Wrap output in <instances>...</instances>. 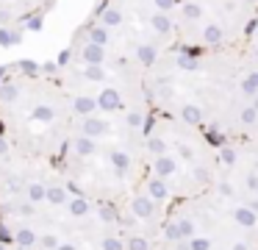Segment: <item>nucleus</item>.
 Segmentation results:
<instances>
[{"mask_svg": "<svg viewBox=\"0 0 258 250\" xmlns=\"http://www.w3.org/2000/svg\"><path fill=\"white\" fill-rule=\"evenodd\" d=\"M97 106H100L103 111H119L125 106V100H122V94H119V89L103 86L100 94H97Z\"/></svg>", "mask_w": 258, "mask_h": 250, "instance_id": "nucleus-1", "label": "nucleus"}, {"mask_svg": "<svg viewBox=\"0 0 258 250\" xmlns=\"http://www.w3.org/2000/svg\"><path fill=\"white\" fill-rule=\"evenodd\" d=\"M81 61L84 64H103L106 61V44H97L92 39H86V44L81 47Z\"/></svg>", "mask_w": 258, "mask_h": 250, "instance_id": "nucleus-2", "label": "nucleus"}, {"mask_svg": "<svg viewBox=\"0 0 258 250\" xmlns=\"http://www.w3.org/2000/svg\"><path fill=\"white\" fill-rule=\"evenodd\" d=\"M131 211H134L139 220H150L153 211H156V200H153L150 194H136V197L131 200Z\"/></svg>", "mask_w": 258, "mask_h": 250, "instance_id": "nucleus-3", "label": "nucleus"}, {"mask_svg": "<svg viewBox=\"0 0 258 250\" xmlns=\"http://www.w3.org/2000/svg\"><path fill=\"white\" fill-rule=\"evenodd\" d=\"M136 61L142 67H153L158 61V44L156 42H139L136 44Z\"/></svg>", "mask_w": 258, "mask_h": 250, "instance_id": "nucleus-4", "label": "nucleus"}, {"mask_svg": "<svg viewBox=\"0 0 258 250\" xmlns=\"http://www.w3.org/2000/svg\"><path fill=\"white\" fill-rule=\"evenodd\" d=\"M73 109H75V114H81V117H92L100 106H97V97H92V94H75Z\"/></svg>", "mask_w": 258, "mask_h": 250, "instance_id": "nucleus-5", "label": "nucleus"}, {"mask_svg": "<svg viewBox=\"0 0 258 250\" xmlns=\"http://www.w3.org/2000/svg\"><path fill=\"white\" fill-rule=\"evenodd\" d=\"M73 150H75V156L86 159V156L97 153V139H95V136H86V133H81V136L73 139Z\"/></svg>", "mask_w": 258, "mask_h": 250, "instance_id": "nucleus-6", "label": "nucleus"}, {"mask_svg": "<svg viewBox=\"0 0 258 250\" xmlns=\"http://www.w3.org/2000/svg\"><path fill=\"white\" fill-rule=\"evenodd\" d=\"M230 217H233L241 228H255V222H258V211L250 209V206H236Z\"/></svg>", "mask_w": 258, "mask_h": 250, "instance_id": "nucleus-7", "label": "nucleus"}, {"mask_svg": "<svg viewBox=\"0 0 258 250\" xmlns=\"http://www.w3.org/2000/svg\"><path fill=\"white\" fill-rule=\"evenodd\" d=\"M175 172H178V161H175L172 156H169V153L156 156V175L169 178V175H175Z\"/></svg>", "mask_w": 258, "mask_h": 250, "instance_id": "nucleus-8", "label": "nucleus"}, {"mask_svg": "<svg viewBox=\"0 0 258 250\" xmlns=\"http://www.w3.org/2000/svg\"><path fill=\"white\" fill-rule=\"evenodd\" d=\"M147 194H150L153 200H167L169 197V186H167V178L156 175L150 183H147Z\"/></svg>", "mask_w": 258, "mask_h": 250, "instance_id": "nucleus-9", "label": "nucleus"}, {"mask_svg": "<svg viewBox=\"0 0 258 250\" xmlns=\"http://www.w3.org/2000/svg\"><path fill=\"white\" fill-rule=\"evenodd\" d=\"M106 131H108V125H106L103 120H97L95 114H92V117H84V133H86V136H95V139H100Z\"/></svg>", "mask_w": 258, "mask_h": 250, "instance_id": "nucleus-10", "label": "nucleus"}, {"mask_svg": "<svg viewBox=\"0 0 258 250\" xmlns=\"http://www.w3.org/2000/svg\"><path fill=\"white\" fill-rule=\"evenodd\" d=\"M108 159H111L117 175H125V172L131 170V156L125 153V150H111V153H108Z\"/></svg>", "mask_w": 258, "mask_h": 250, "instance_id": "nucleus-11", "label": "nucleus"}, {"mask_svg": "<svg viewBox=\"0 0 258 250\" xmlns=\"http://www.w3.org/2000/svg\"><path fill=\"white\" fill-rule=\"evenodd\" d=\"M180 120L189 122V125H200L203 122V109L195 106V103H186L183 109H180Z\"/></svg>", "mask_w": 258, "mask_h": 250, "instance_id": "nucleus-12", "label": "nucleus"}, {"mask_svg": "<svg viewBox=\"0 0 258 250\" xmlns=\"http://www.w3.org/2000/svg\"><path fill=\"white\" fill-rule=\"evenodd\" d=\"M241 94H247V97H255L258 94V70H252V72H247L244 78H241Z\"/></svg>", "mask_w": 258, "mask_h": 250, "instance_id": "nucleus-13", "label": "nucleus"}, {"mask_svg": "<svg viewBox=\"0 0 258 250\" xmlns=\"http://www.w3.org/2000/svg\"><path fill=\"white\" fill-rule=\"evenodd\" d=\"M25 197L31 200V203H42V200H47V186L45 183H28L25 186Z\"/></svg>", "mask_w": 258, "mask_h": 250, "instance_id": "nucleus-14", "label": "nucleus"}, {"mask_svg": "<svg viewBox=\"0 0 258 250\" xmlns=\"http://www.w3.org/2000/svg\"><path fill=\"white\" fill-rule=\"evenodd\" d=\"M17 97H20V86L14 81H3V83H0V100H3V103H14Z\"/></svg>", "mask_w": 258, "mask_h": 250, "instance_id": "nucleus-15", "label": "nucleus"}, {"mask_svg": "<svg viewBox=\"0 0 258 250\" xmlns=\"http://www.w3.org/2000/svg\"><path fill=\"white\" fill-rule=\"evenodd\" d=\"M84 78L92 83H103L106 81V70H103V64H84Z\"/></svg>", "mask_w": 258, "mask_h": 250, "instance_id": "nucleus-16", "label": "nucleus"}, {"mask_svg": "<svg viewBox=\"0 0 258 250\" xmlns=\"http://www.w3.org/2000/svg\"><path fill=\"white\" fill-rule=\"evenodd\" d=\"M175 64H178L180 70L195 72L197 67H200V59H197V56H191V53H178V56H175Z\"/></svg>", "mask_w": 258, "mask_h": 250, "instance_id": "nucleus-17", "label": "nucleus"}, {"mask_svg": "<svg viewBox=\"0 0 258 250\" xmlns=\"http://www.w3.org/2000/svg\"><path fill=\"white\" fill-rule=\"evenodd\" d=\"M14 239H17V244H20V247H31V244H36V242H39V236H36V233L31 231V228H20V231L14 233Z\"/></svg>", "mask_w": 258, "mask_h": 250, "instance_id": "nucleus-18", "label": "nucleus"}, {"mask_svg": "<svg viewBox=\"0 0 258 250\" xmlns=\"http://www.w3.org/2000/svg\"><path fill=\"white\" fill-rule=\"evenodd\" d=\"M31 117H34L36 122H53V117H56V109H53V106H36L34 111H31Z\"/></svg>", "mask_w": 258, "mask_h": 250, "instance_id": "nucleus-19", "label": "nucleus"}, {"mask_svg": "<svg viewBox=\"0 0 258 250\" xmlns=\"http://www.w3.org/2000/svg\"><path fill=\"white\" fill-rule=\"evenodd\" d=\"M47 203H53V206L70 203V200H67V189H61V186H47Z\"/></svg>", "mask_w": 258, "mask_h": 250, "instance_id": "nucleus-20", "label": "nucleus"}, {"mask_svg": "<svg viewBox=\"0 0 258 250\" xmlns=\"http://www.w3.org/2000/svg\"><path fill=\"white\" fill-rule=\"evenodd\" d=\"M164 239H167V242H180V239H183L178 220H172V222H167V225H164Z\"/></svg>", "mask_w": 258, "mask_h": 250, "instance_id": "nucleus-21", "label": "nucleus"}, {"mask_svg": "<svg viewBox=\"0 0 258 250\" xmlns=\"http://www.w3.org/2000/svg\"><path fill=\"white\" fill-rule=\"evenodd\" d=\"M70 214L73 217H86L89 214V203H86L84 197H73L70 200Z\"/></svg>", "mask_w": 258, "mask_h": 250, "instance_id": "nucleus-22", "label": "nucleus"}, {"mask_svg": "<svg viewBox=\"0 0 258 250\" xmlns=\"http://www.w3.org/2000/svg\"><path fill=\"white\" fill-rule=\"evenodd\" d=\"M147 150H150L153 156H164L167 153V142H164L161 136H150L147 139Z\"/></svg>", "mask_w": 258, "mask_h": 250, "instance_id": "nucleus-23", "label": "nucleus"}, {"mask_svg": "<svg viewBox=\"0 0 258 250\" xmlns=\"http://www.w3.org/2000/svg\"><path fill=\"white\" fill-rule=\"evenodd\" d=\"M97 217H100L103 222H114V220H119L117 209H114V206H106V203L97 206Z\"/></svg>", "mask_w": 258, "mask_h": 250, "instance_id": "nucleus-24", "label": "nucleus"}, {"mask_svg": "<svg viewBox=\"0 0 258 250\" xmlns=\"http://www.w3.org/2000/svg\"><path fill=\"white\" fill-rule=\"evenodd\" d=\"M125 122H128V128H134V131H139L142 125H145V111H128V117H125Z\"/></svg>", "mask_w": 258, "mask_h": 250, "instance_id": "nucleus-25", "label": "nucleus"}, {"mask_svg": "<svg viewBox=\"0 0 258 250\" xmlns=\"http://www.w3.org/2000/svg\"><path fill=\"white\" fill-rule=\"evenodd\" d=\"M241 122H244V125H255V122H258V109H255V106H244V109H241Z\"/></svg>", "mask_w": 258, "mask_h": 250, "instance_id": "nucleus-26", "label": "nucleus"}, {"mask_svg": "<svg viewBox=\"0 0 258 250\" xmlns=\"http://www.w3.org/2000/svg\"><path fill=\"white\" fill-rule=\"evenodd\" d=\"M128 250H150V242H147L145 236H139V233H134V236H128Z\"/></svg>", "mask_w": 258, "mask_h": 250, "instance_id": "nucleus-27", "label": "nucleus"}, {"mask_svg": "<svg viewBox=\"0 0 258 250\" xmlns=\"http://www.w3.org/2000/svg\"><path fill=\"white\" fill-rule=\"evenodd\" d=\"M103 250H128V244L119 236H103Z\"/></svg>", "mask_w": 258, "mask_h": 250, "instance_id": "nucleus-28", "label": "nucleus"}, {"mask_svg": "<svg viewBox=\"0 0 258 250\" xmlns=\"http://www.w3.org/2000/svg\"><path fill=\"white\" fill-rule=\"evenodd\" d=\"M178 225H180L183 239H191V236H195V220H189V217H178Z\"/></svg>", "mask_w": 258, "mask_h": 250, "instance_id": "nucleus-29", "label": "nucleus"}, {"mask_svg": "<svg viewBox=\"0 0 258 250\" xmlns=\"http://www.w3.org/2000/svg\"><path fill=\"white\" fill-rule=\"evenodd\" d=\"M58 244H61V242H58L56 233H45V236H39V247L42 250H56Z\"/></svg>", "mask_w": 258, "mask_h": 250, "instance_id": "nucleus-30", "label": "nucleus"}, {"mask_svg": "<svg viewBox=\"0 0 258 250\" xmlns=\"http://www.w3.org/2000/svg\"><path fill=\"white\" fill-rule=\"evenodd\" d=\"M189 247L191 250H211V239H208V236H191L189 239Z\"/></svg>", "mask_w": 258, "mask_h": 250, "instance_id": "nucleus-31", "label": "nucleus"}, {"mask_svg": "<svg viewBox=\"0 0 258 250\" xmlns=\"http://www.w3.org/2000/svg\"><path fill=\"white\" fill-rule=\"evenodd\" d=\"M191 178H195L197 183H208V181H211V172H208V167H200V164H197L195 170H191Z\"/></svg>", "mask_w": 258, "mask_h": 250, "instance_id": "nucleus-32", "label": "nucleus"}, {"mask_svg": "<svg viewBox=\"0 0 258 250\" xmlns=\"http://www.w3.org/2000/svg\"><path fill=\"white\" fill-rule=\"evenodd\" d=\"M219 161H222L225 167H233L236 164V150L233 147H222L219 150Z\"/></svg>", "mask_w": 258, "mask_h": 250, "instance_id": "nucleus-33", "label": "nucleus"}, {"mask_svg": "<svg viewBox=\"0 0 258 250\" xmlns=\"http://www.w3.org/2000/svg\"><path fill=\"white\" fill-rule=\"evenodd\" d=\"M217 192L222 194V197H233V194H236V186H233L230 181H219V183H217Z\"/></svg>", "mask_w": 258, "mask_h": 250, "instance_id": "nucleus-34", "label": "nucleus"}, {"mask_svg": "<svg viewBox=\"0 0 258 250\" xmlns=\"http://www.w3.org/2000/svg\"><path fill=\"white\" fill-rule=\"evenodd\" d=\"M20 70H23L25 75H36V72H39V64H36V61H23Z\"/></svg>", "mask_w": 258, "mask_h": 250, "instance_id": "nucleus-35", "label": "nucleus"}, {"mask_svg": "<svg viewBox=\"0 0 258 250\" xmlns=\"http://www.w3.org/2000/svg\"><path fill=\"white\" fill-rule=\"evenodd\" d=\"M178 156H180L183 161H195V150H191L189 144H180V147H178Z\"/></svg>", "mask_w": 258, "mask_h": 250, "instance_id": "nucleus-36", "label": "nucleus"}, {"mask_svg": "<svg viewBox=\"0 0 258 250\" xmlns=\"http://www.w3.org/2000/svg\"><path fill=\"white\" fill-rule=\"evenodd\" d=\"M244 183H247V189H250L252 194L258 192V175H255V172H247V181Z\"/></svg>", "mask_w": 258, "mask_h": 250, "instance_id": "nucleus-37", "label": "nucleus"}, {"mask_svg": "<svg viewBox=\"0 0 258 250\" xmlns=\"http://www.w3.org/2000/svg\"><path fill=\"white\" fill-rule=\"evenodd\" d=\"M31 211H34V203H31V200H28V203H23V206H20V214H25V217H28Z\"/></svg>", "mask_w": 258, "mask_h": 250, "instance_id": "nucleus-38", "label": "nucleus"}, {"mask_svg": "<svg viewBox=\"0 0 258 250\" xmlns=\"http://www.w3.org/2000/svg\"><path fill=\"white\" fill-rule=\"evenodd\" d=\"M56 250H78V244H75V242H61Z\"/></svg>", "mask_w": 258, "mask_h": 250, "instance_id": "nucleus-39", "label": "nucleus"}, {"mask_svg": "<svg viewBox=\"0 0 258 250\" xmlns=\"http://www.w3.org/2000/svg\"><path fill=\"white\" fill-rule=\"evenodd\" d=\"M56 61H47V64H42V72H56Z\"/></svg>", "mask_w": 258, "mask_h": 250, "instance_id": "nucleus-40", "label": "nucleus"}, {"mask_svg": "<svg viewBox=\"0 0 258 250\" xmlns=\"http://www.w3.org/2000/svg\"><path fill=\"white\" fill-rule=\"evenodd\" d=\"M136 220H139V217L134 214V217H128V220H122V225H125V228H134V225H136Z\"/></svg>", "mask_w": 258, "mask_h": 250, "instance_id": "nucleus-41", "label": "nucleus"}, {"mask_svg": "<svg viewBox=\"0 0 258 250\" xmlns=\"http://www.w3.org/2000/svg\"><path fill=\"white\" fill-rule=\"evenodd\" d=\"M6 153H9V142L0 136V156H6Z\"/></svg>", "mask_w": 258, "mask_h": 250, "instance_id": "nucleus-42", "label": "nucleus"}, {"mask_svg": "<svg viewBox=\"0 0 258 250\" xmlns=\"http://www.w3.org/2000/svg\"><path fill=\"white\" fill-rule=\"evenodd\" d=\"M233 250H250V247H247L244 242H236V244H233Z\"/></svg>", "mask_w": 258, "mask_h": 250, "instance_id": "nucleus-43", "label": "nucleus"}, {"mask_svg": "<svg viewBox=\"0 0 258 250\" xmlns=\"http://www.w3.org/2000/svg\"><path fill=\"white\" fill-rule=\"evenodd\" d=\"M250 209H255V211H258V200H250Z\"/></svg>", "mask_w": 258, "mask_h": 250, "instance_id": "nucleus-44", "label": "nucleus"}, {"mask_svg": "<svg viewBox=\"0 0 258 250\" xmlns=\"http://www.w3.org/2000/svg\"><path fill=\"white\" fill-rule=\"evenodd\" d=\"M252 106H255V109H258V94H255V97H252Z\"/></svg>", "mask_w": 258, "mask_h": 250, "instance_id": "nucleus-45", "label": "nucleus"}, {"mask_svg": "<svg viewBox=\"0 0 258 250\" xmlns=\"http://www.w3.org/2000/svg\"><path fill=\"white\" fill-rule=\"evenodd\" d=\"M0 250H6V242H0Z\"/></svg>", "mask_w": 258, "mask_h": 250, "instance_id": "nucleus-46", "label": "nucleus"}]
</instances>
